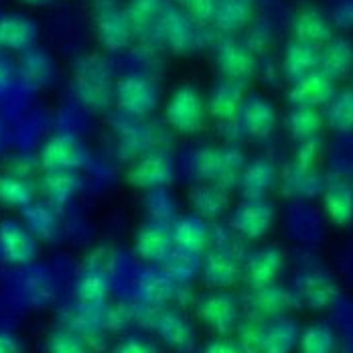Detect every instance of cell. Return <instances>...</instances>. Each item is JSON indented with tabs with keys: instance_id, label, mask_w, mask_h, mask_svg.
I'll return each instance as SVG.
<instances>
[{
	"instance_id": "cell-1",
	"label": "cell",
	"mask_w": 353,
	"mask_h": 353,
	"mask_svg": "<svg viewBox=\"0 0 353 353\" xmlns=\"http://www.w3.org/2000/svg\"><path fill=\"white\" fill-rule=\"evenodd\" d=\"M73 94L81 106L94 112H102L110 106L112 88V68L102 55H85L77 61L73 70Z\"/></svg>"
},
{
	"instance_id": "cell-32",
	"label": "cell",
	"mask_w": 353,
	"mask_h": 353,
	"mask_svg": "<svg viewBox=\"0 0 353 353\" xmlns=\"http://www.w3.org/2000/svg\"><path fill=\"white\" fill-rule=\"evenodd\" d=\"M353 70V45L345 37H333L321 47L319 71L333 81L345 79Z\"/></svg>"
},
{
	"instance_id": "cell-15",
	"label": "cell",
	"mask_w": 353,
	"mask_h": 353,
	"mask_svg": "<svg viewBox=\"0 0 353 353\" xmlns=\"http://www.w3.org/2000/svg\"><path fill=\"white\" fill-rule=\"evenodd\" d=\"M296 296L299 305L311 311H325L339 299V284L329 272L313 268L301 274L296 284Z\"/></svg>"
},
{
	"instance_id": "cell-56",
	"label": "cell",
	"mask_w": 353,
	"mask_h": 353,
	"mask_svg": "<svg viewBox=\"0 0 353 353\" xmlns=\"http://www.w3.org/2000/svg\"><path fill=\"white\" fill-rule=\"evenodd\" d=\"M2 141H4V132H2V126H0V146H2Z\"/></svg>"
},
{
	"instance_id": "cell-30",
	"label": "cell",
	"mask_w": 353,
	"mask_h": 353,
	"mask_svg": "<svg viewBox=\"0 0 353 353\" xmlns=\"http://www.w3.org/2000/svg\"><path fill=\"white\" fill-rule=\"evenodd\" d=\"M171 232H173L175 248H179V250L201 256L205 252V248L210 246L208 219L199 217L197 213L176 217L175 221L171 223Z\"/></svg>"
},
{
	"instance_id": "cell-26",
	"label": "cell",
	"mask_w": 353,
	"mask_h": 353,
	"mask_svg": "<svg viewBox=\"0 0 353 353\" xmlns=\"http://www.w3.org/2000/svg\"><path fill=\"white\" fill-rule=\"evenodd\" d=\"M179 284L163 270V268H148L139 276L137 294L144 307H167L176 299Z\"/></svg>"
},
{
	"instance_id": "cell-31",
	"label": "cell",
	"mask_w": 353,
	"mask_h": 353,
	"mask_svg": "<svg viewBox=\"0 0 353 353\" xmlns=\"http://www.w3.org/2000/svg\"><path fill=\"white\" fill-rule=\"evenodd\" d=\"M81 176L79 171H43L39 181V191L43 193L45 201L61 208L68 205L71 199L81 191Z\"/></svg>"
},
{
	"instance_id": "cell-4",
	"label": "cell",
	"mask_w": 353,
	"mask_h": 353,
	"mask_svg": "<svg viewBox=\"0 0 353 353\" xmlns=\"http://www.w3.org/2000/svg\"><path fill=\"white\" fill-rule=\"evenodd\" d=\"M203 25L193 21L183 8L167 6L157 21V33L161 41L175 53H189L205 45Z\"/></svg>"
},
{
	"instance_id": "cell-9",
	"label": "cell",
	"mask_w": 353,
	"mask_h": 353,
	"mask_svg": "<svg viewBox=\"0 0 353 353\" xmlns=\"http://www.w3.org/2000/svg\"><path fill=\"white\" fill-rule=\"evenodd\" d=\"M195 311H197V317L217 335H228L234 329H238L240 315H242V307L236 294L223 288H215L213 292L199 296Z\"/></svg>"
},
{
	"instance_id": "cell-18",
	"label": "cell",
	"mask_w": 353,
	"mask_h": 353,
	"mask_svg": "<svg viewBox=\"0 0 353 353\" xmlns=\"http://www.w3.org/2000/svg\"><path fill=\"white\" fill-rule=\"evenodd\" d=\"M323 212L333 225H350L353 221V183L343 175H333L323 187Z\"/></svg>"
},
{
	"instance_id": "cell-38",
	"label": "cell",
	"mask_w": 353,
	"mask_h": 353,
	"mask_svg": "<svg viewBox=\"0 0 353 353\" xmlns=\"http://www.w3.org/2000/svg\"><path fill=\"white\" fill-rule=\"evenodd\" d=\"M325 122V114L319 112V108L292 106L286 116V128L292 139L299 142L317 139Z\"/></svg>"
},
{
	"instance_id": "cell-51",
	"label": "cell",
	"mask_w": 353,
	"mask_h": 353,
	"mask_svg": "<svg viewBox=\"0 0 353 353\" xmlns=\"http://www.w3.org/2000/svg\"><path fill=\"white\" fill-rule=\"evenodd\" d=\"M331 21L339 29H345V31L353 29V0H339L331 12Z\"/></svg>"
},
{
	"instance_id": "cell-43",
	"label": "cell",
	"mask_w": 353,
	"mask_h": 353,
	"mask_svg": "<svg viewBox=\"0 0 353 353\" xmlns=\"http://www.w3.org/2000/svg\"><path fill=\"white\" fill-rule=\"evenodd\" d=\"M165 8V0H130V4L126 6V14L134 31H146L150 27H157V21Z\"/></svg>"
},
{
	"instance_id": "cell-50",
	"label": "cell",
	"mask_w": 353,
	"mask_h": 353,
	"mask_svg": "<svg viewBox=\"0 0 353 353\" xmlns=\"http://www.w3.org/2000/svg\"><path fill=\"white\" fill-rule=\"evenodd\" d=\"M246 45L254 55L264 53V51L270 47V29H268L266 25H256V27L252 29L250 37H248Z\"/></svg>"
},
{
	"instance_id": "cell-7",
	"label": "cell",
	"mask_w": 353,
	"mask_h": 353,
	"mask_svg": "<svg viewBox=\"0 0 353 353\" xmlns=\"http://www.w3.org/2000/svg\"><path fill=\"white\" fill-rule=\"evenodd\" d=\"M37 165L43 171H81L90 165V150L75 134L59 132L41 146Z\"/></svg>"
},
{
	"instance_id": "cell-40",
	"label": "cell",
	"mask_w": 353,
	"mask_h": 353,
	"mask_svg": "<svg viewBox=\"0 0 353 353\" xmlns=\"http://www.w3.org/2000/svg\"><path fill=\"white\" fill-rule=\"evenodd\" d=\"M163 270L179 286L181 284H189L201 272V258H199V254H191V252H185V250L175 248L169 254V258L163 262Z\"/></svg>"
},
{
	"instance_id": "cell-28",
	"label": "cell",
	"mask_w": 353,
	"mask_h": 353,
	"mask_svg": "<svg viewBox=\"0 0 353 353\" xmlns=\"http://www.w3.org/2000/svg\"><path fill=\"white\" fill-rule=\"evenodd\" d=\"M292 33L296 41L315 45V47H323L333 39V21L331 17H327L323 10L319 8H303L292 23Z\"/></svg>"
},
{
	"instance_id": "cell-39",
	"label": "cell",
	"mask_w": 353,
	"mask_h": 353,
	"mask_svg": "<svg viewBox=\"0 0 353 353\" xmlns=\"http://www.w3.org/2000/svg\"><path fill=\"white\" fill-rule=\"evenodd\" d=\"M325 176L319 173V169H296L290 165L288 173L284 176V191H288L292 197H305L313 199L323 193Z\"/></svg>"
},
{
	"instance_id": "cell-29",
	"label": "cell",
	"mask_w": 353,
	"mask_h": 353,
	"mask_svg": "<svg viewBox=\"0 0 353 353\" xmlns=\"http://www.w3.org/2000/svg\"><path fill=\"white\" fill-rule=\"evenodd\" d=\"M189 203L193 213H197L203 219H217L221 215H225L230 210V189L203 181L199 185H195L189 193Z\"/></svg>"
},
{
	"instance_id": "cell-53",
	"label": "cell",
	"mask_w": 353,
	"mask_h": 353,
	"mask_svg": "<svg viewBox=\"0 0 353 353\" xmlns=\"http://www.w3.org/2000/svg\"><path fill=\"white\" fill-rule=\"evenodd\" d=\"M14 73H17V68L12 65V61L0 53V94L10 90V85L14 81Z\"/></svg>"
},
{
	"instance_id": "cell-55",
	"label": "cell",
	"mask_w": 353,
	"mask_h": 353,
	"mask_svg": "<svg viewBox=\"0 0 353 353\" xmlns=\"http://www.w3.org/2000/svg\"><path fill=\"white\" fill-rule=\"evenodd\" d=\"M25 2H29V4H33V6H43V4H49L51 0H25Z\"/></svg>"
},
{
	"instance_id": "cell-12",
	"label": "cell",
	"mask_w": 353,
	"mask_h": 353,
	"mask_svg": "<svg viewBox=\"0 0 353 353\" xmlns=\"http://www.w3.org/2000/svg\"><path fill=\"white\" fill-rule=\"evenodd\" d=\"M201 276L212 288H232L242 279V260L228 244H215L201 260Z\"/></svg>"
},
{
	"instance_id": "cell-23",
	"label": "cell",
	"mask_w": 353,
	"mask_h": 353,
	"mask_svg": "<svg viewBox=\"0 0 353 353\" xmlns=\"http://www.w3.org/2000/svg\"><path fill=\"white\" fill-rule=\"evenodd\" d=\"M284 268V254L279 246H262L246 258V279L252 288L276 283Z\"/></svg>"
},
{
	"instance_id": "cell-10",
	"label": "cell",
	"mask_w": 353,
	"mask_h": 353,
	"mask_svg": "<svg viewBox=\"0 0 353 353\" xmlns=\"http://www.w3.org/2000/svg\"><path fill=\"white\" fill-rule=\"evenodd\" d=\"M274 219H276V210L266 197L244 199L230 213V230L236 236L254 242L264 238L272 230Z\"/></svg>"
},
{
	"instance_id": "cell-25",
	"label": "cell",
	"mask_w": 353,
	"mask_h": 353,
	"mask_svg": "<svg viewBox=\"0 0 353 353\" xmlns=\"http://www.w3.org/2000/svg\"><path fill=\"white\" fill-rule=\"evenodd\" d=\"M250 303V311L262 315V317H281L284 313H288L290 309L299 307V296L296 292L284 288L281 284L272 283L260 288H254L252 296L248 299Z\"/></svg>"
},
{
	"instance_id": "cell-13",
	"label": "cell",
	"mask_w": 353,
	"mask_h": 353,
	"mask_svg": "<svg viewBox=\"0 0 353 353\" xmlns=\"http://www.w3.org/2000/svg\"><path fill=\"white\" fill-rule=\"evenodd\" d=\"M215 63L225 79L246 83L256 71V55L248 49L246 43L232 35H221L215 43Z\"/></svg>"
},
{
	"instance_id": "cell-20",
	"label": "cell",
	"mask_w": 353,
	"mask_h": 353,
	"mask_svg": "<svg viewBox=\"0 0 353 353\" xmlns=\"http://www.w3.org/2000/svg\"><path fill=\"white\" fill-rule=\"evenodd\" d=\"M39 37L37 23L23 12L0 14V49L12 53H25L33 49Z\"/></svg>"
},
{
	"instance_id": "cell-47",
	"label": "cell",
	"mask_w": 353,
	"mask_h": 353,
	"mask_svg": "<svg viewBox=\"0 0 353 353\" xmlns=\"http://www.w3.org/2000/svg\"><path fill=\"white\" fill-rule=\"evenodd\" d=\"M321 139H311V141H303L299 150H296V157L292 161V167L296 169H319V159H321Z\"/></svg>"
},
{
	"instance_id": "cell-27",
	"label": "cell",
	"mask_w": 353,
	"mask_h": 353,
	"mask_svg": "<svg viewBox=\"0 0 353 353\" xmlns=\"http://www.w3.org/2000/svg\"><path fill=\"white\" fill-rule=\"evenodd\" d=\"M279 181V171L268 159H254L248 163L238 181V189L244 199H262Z\"/></svg>"
},
{
	"instance_id": "cell-19",
	"label": "cell",
	"mask_w": 353,
	"mask_h": 353,
	"mask_svg": "<svg viewBox=\"0 0 353 353\" xmlns=\"http://www.w3.org/2000/svg\"><path fill=\"white\" fill-rule=\"evenodd\" d=\"M104 262L106 260H100L98 254L90 256L83 272L75 283L77 303L88 307H106L110 294V274Z\"/></svg>"
},
{
	"instance_id": "cell-46",
	"label": "cell",
	"mask_w": 353,
	"mask_h": 353,
	"mask_svg": "<svg viewBox=\"0 0 353 353\" xmlns=\"http://www.w3.org/2000/svg\"><path fill=\"white\" fill-rule=\"evenodd\" d=\"M181 6L199 25H210L215 19L219 0H181Z\"/></svg>"
},
{
	"instance_id": "cell-11",
	"label": "cell",
	"mask_w": 353,
	"mask_h": 353,
	"mask_svg": "<svg viewBox=\"0 0 353 353\" xmlns=\"http://www.w3.org/2000/svg\"><path fill=\"white\" fill-rule=\"evenodd\" d=\"M175 179L173 159L167 150L154 148L141 154L128 169V181L137 189L152 191V189H165Z\"/></svg>"
},
{
	"instance_id": "cell-45",
	"label": "cell",
	"mask_w": 353,
	"mask_h": 353,
	"mask_svg": "<svg viewBox=\"0 0 353 353\" xmlns=\"http://www.w3.org/2000/svg\"><path fill=\"white\" fill-rule=\"evenodd\" d=\"M47 353H92L90 343L68 327L53 331L47 341Z\"/></svg>"
},
{
	"instance_id": "cell-49",
	"label": "cell",
	"mask_w": 353,
	"mask_h": 353,
	"mask_svg": "<svg viewBox=\"0 0 353 353\" xmlns=\"http://www.w3.org/2000/svg\"><path fill=\"white\" fill-rule=\"evenodd\" d=\"M112 353H161V350L154 341L134 335V337H126L124 341H120Z\"/></svg>"
},
{
	"instance_id": "cell-33",
	"label": "cell",
	"mask_w": 353,
	"mask_h": 353,
	"mask_svg": "<svg viewBox=\"0 0 353 353\" xmlns=\"http://www.w3.org/2000/svg\"><path fill=\"white\" fill-rule=\"evenodd\" d=\"M23 223L39 240H53L61 232L59 208L49 201H33L31 205L21 210Z\"/></svg>"
},
{
	"instance_id": "cell-48",
	"label": "cell",
	"mask_w": 353,
	"mask_h": 353,
	"mask_svg": "<svg viewBox=\"0 0 353 353\" xmlns=\"http://www.w3.org/2000/svg\"><path fill=\"white\" fill-rule=\"evenodd\" d=\"M137 319V309L128 305H118V307H108L106 325L110 331H120L126 325H130Z\"/></svg>"
},
{
	"instance_id": "cell-41",
	"label": "cell",
	"mask_w": 353,
	"mask_h": 353,
	"mask_svg": "<svg viewBox=\"0 0 353 353\" xmlns=\"http://www.w3.org/2000/svg\"><path fill=\"white\" fill-rule=\"evenodd\" d=\"M299 353H335L337 335L327 323H313L299 337Z\"/></svg>"
},
{
	"instance_id": "cell-2",
	"label": "cell",
	"mask_w": 353,
	"mask_h": 353,
	"mask_svg": "<svg viewBox=\"0 0 353 353\" xmlns=\"http://www.w3.org/2000/svg\"><path fill=\"white\" fill-rule=\"evenodd\" d=\"M246 167V157L238 146H205L193 154V171L201 181L217 183L225 189L238 187Z\"/></svg>"
},
{
	"instance_id": "cell-54",
	"label": "cell",
	"mask_w": 353,
	"mask_h": 353,
	"mask_svg": "<svg viewBox=\"0 0 353 353\" xmlns=\"http://www.w3.org/2000/svg\"><path fill=\"white\" fill-rule=\"evenodd\" d=\"M0 353H23L21 339L8 331H0Z\"/></svg>"
},
{
	"instance_id": "cell-16",
	"label": "cell",
	"mask_w": 353,
	"mask_h": 353,
	"mask_svg": "<svg viewBox=\"0 0 353 353\" xmlns=\"http://www.w3.org/2000/svg\"><path fill=\"white\" fill-rule=\"evenodd\" d=\"M134 250H137L139 258L144 262L154 264V266L163 264L169 258V254L175 250L171 225L148 219L144 225H141V230L137 234Z\"/></svg>"
},
{
	"instance_id": "cell-36",
	"label": "cell",
	"mask_w": 353,
	"mask_h": 353,
	"mask_svg": "<svg viewBox=\"0 0 353 353\" xmlns=\"http://www.w3.org/2000/svg\"><path fill=\"white\" fill-rule=\"evenodd\" d=\"M250 21H252L250 0H219L213 27L223 35H234L242 31Z\"/></svg>"
},
{
	"instance_id": "cell-42",
	"label": "cell",
	"mask_w": 353,
	"mask_h": 353,
	"mask_svg": "<svg viewBox=\"0 0 353 353\" xmlns=\"http://www.w3.org/2000/svg\"><path fill=\"white\" fill-rule=\"evenodd\" d=\"M325 120L335 132L353 130V90H343L325 106Z\"/></svg>"
},
{
	"instance_id": "cell-37",
	"label": "cell",
	"mask_w": 353,
	"mask_h": 353,
	"mask_svg": "<svg viewBox=\"0 0 353 353\" xmlns=\"http://www.w3.org/2000/svg\"><path fill=\"white\" fill-rule=\"evenodd\" d=\"M35 185L29 176H19L12 173H0V203L6 208L23 210L35 201Z\"/></svg>"
},
{
	"instance_id": "cell-5",
	"label": "cell",
	"mask_w": 353,
	"mask_h": 353,
	"mask_svg": "<svg viewBox=\"0 0 353 353\" xmlns=\"http://www.w3.org/2000/svg\"><path fill=\"white\" fill-rule=\"evenodd\" d=\"M169 126L181 134H197L205 126L208 102L193 85H181L171 94L165 110Z\"/></svg>"
},
{
	"instance_id": "cell-22",
	"label": "cell",
	"mask_w": 353,
	"mask_h": 353,
	"mask_svg": "<svg viewBox=\"0 0 353 353\" xmlns=\"http://www.w3.org/2000/svg\"><path fill=\"white\" fill-rule=\"evenodd\" d=\"M335 81L321 71H313L307 77L292 81L288 90V102L292 106L325 108L335 98Z\"/></svg>"
},
{
	"instance_id": "cell-52",
	"label": "cell",
	"mask_w": 353,
	"mask_h": 353,
	"mask_svg": "<svg viewBox=\"0 0 353 353\" xmlns=\"http://www.w3.org/2000/svg\"><path fill=\"white\" fill-rule=\"evenodd\" d=\"M201 353H248L246 347L242 345V341H234V339H228L223 335H219L217 339L210 341L203 352Z\"/></svg>"
},
{
	"instance_id": "cell-3",
	"label": "cell",
	"mask_w": 353,
	"mask_h": 353,
	"mask_svg": "<svg viewBox=\"0 0 353 353\" xmlns=\"http://www.w3.org/2000/svg\"><path fill=\"white\" fill-rule=\"evenodd\" d=\"M301 329L286 315L268 319L266 323L246 325L242 329V345L248 353H290L299 345Z\"/></svg>"
},
{
	"instance_id": "cell-17",
	"label": "cell",
	"mask_w": 353,
	"mask_h": 353,
	"mask_svg": "<svg viewBox=\"0 0 353 353\" xmlns=\"http://www.w3.org/2000/svg\"><path fill=\"white\" fill-rule=\"evenodd\" d=\"M96 29H98V39H100L102 47L106 51H114V53L128 47L132 33H134L126 10L116 4H104L98 10Z\"/></svg>"
},
{
	"instance_id": "cell-34",
	"label": "cell",
	"mask_w": 353,
	"mask_h": 353,
	"mask_svg": "<svg viewBox=\"0 0 353 353\" xmlns=\"http://www.w3.org/2000/svg\"><path fill=\"white\" fill-rule=\"evenodd\" d=\"M321 49L303 41H290L284 49L283 73L290 81H299L309 73L319 71Z\"/></svg>"
},
{
	"instance_id": "cell-24",
	"label": "cell",
	"mask_w": 353,
	"mask_h": 353,
	"mask_svg": "<svg viewBox=\"0 0 353 353\" xmlns=\"http://www.w3.org/2000/svg\"><path fill=\"white\" fill-rule=\"evenodd\" d=\"M252 139H266L274 132L276 110L262 96H248L236 120Z\"/></svg>"
},
{
	"instance_id": "cell-6",
	"label": "cell",
	"mask_w": 353,
	"mask_h": 353,
	"mask_svg": "<svg viewBox=\"0 0 353 353\" xmlns=\"http://www.w3.org/2000/svg\"><path fill=\"white\" fill-rule=\"evenodd\" d=\"M114 100L124 116L141 120L157 110L159 100H161V92H159V85L150 77L141 75V73H132V75L122 77L116 83Z\"/></svg>"
},
{
	"instance_id": "cell-44",
	"label": "cell",
	"mask_w": 353,
	"mask_h": 353,
	"mask_svg": "<svg viewBox=\"0 0 353 353\" xmlns=\"http://www.w3.org/2000/svg\"><path fill=\"white\" fill-rule=\"evenodd\" d=\"M144 210L148 213L150 219L161 221V223H173L176 219V201L173 195L165 189H152L148 191L144 199Z\"/></svg>"
},
{
	"instance_id": "cell-8",
	"label": "cell",
	"mask_w": 353,
	"mask_h": 353,
	"mask_svg": "<svg viewBox=\"0 0 353 353\" xmlns=\"http://www.w3.org/2000/svg\"><path fill=\"white\" fill-rule=\"evenodd\" d=\"M165 345L175 352H191L195 343V329L191 321L179 309L169 307H146L142 319Z\"/></svg>"
},
{
	"instance_id": "cell-14",
	"label": "cell",
	"mask_w": 353,
	"mask_h": 353,
	"mask_svg": "<svg viewBox=\"0 0 353 353\" xmlns=\"http://www.w3.org/2000/svg\"><path fill=\"white\" fill-rule=\"evenodd\" d=\"M39 254L37 238L29 232V228L14 219L0 221V256L8 264L29 266L33 264Z\"/></svg>"
},
{
	"instance_id": "cell-35",
	"label": "cell",
	"mask_w": 353,
	"mask_h": 353,
	"mask_svg": "<svg viewBox=\"0 0 353 353\" xmlns=\"http://www.w3.org/2000/svg\"><path fill=\"white\" fill-rule=\"evenodd\" d=\"M19 77L29 88H45L55 77V63L45 49L33 47L21 53V61L17 68Z\"/></svg>"
},
{
	"instance_id": "cell-21",
	"label": "cell",
	"mask_w": 353,
	"mask_h": 353,
	"mask_svg": "<svg viewBox=\"0 0 353 353\" xmlns=\"http://www.w3.org/2000/svg\"><path fill=\"white\" fill-rule=\"evenodd\" d=\"M244 100V83L223 77L213 85L208 96V114L223 124H232L238 120Z\"/></svg>"
}]
</instances>
